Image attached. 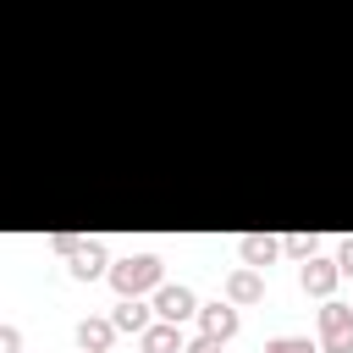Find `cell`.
Returning a JSON list of instances; mask_svg holds the SVG:
<instances>
[{"label":"cell","instance_id":"obj_1","mask_svg":"<svg viewBox=\"0 0 353 353\" xmlns=\"http://www.w3.org/2000/svg\"><path fill=\"white\" fill-rule=\"evenodd\" d=\"M110 281H116V292H121V298H138L143 287H154V281H160V259H149V254L121 259V265L110 270Z\"/></svg>","mask_w":353,"mask_h":353},{"label":"cell","instance_id":"obj_2","mask_svg":"<svg viewBox=\"0 0 353 353\" xmlns=\"http://www.w3.org/2000/svg\"><path fill=\"white\" fill-rule=\"evenodd\" d=\"M320 336H325V353H353V309L325 303L320 309Z\"/></svg>","mask_w":353,"mask_h":353},{"label":"cell","instance_id":"obj_3","mask_svg":"<svg viewBox=\"0 0 353 353\" xmlns=\"http://www.w3.org/2000/svg\"><path fill=\"white\" fill-rule=\"evenodd\" d=\"M55 248L61 254H72V276H99V265H105V248L99 243H77V237H55Z\"/></svg>","mask_w":353,"mask_h":353},{"label":"cell","instance_id":"obj_4","mask_svg":"<svg viewBox=\"0 0 353 353\" xmlns=\"http://www.w3.org/2000/svg\"><path fill=\"white\" fill-rule=\"evenodd\" d=\"M154 309H160L165 320H188V314H193V292H188V287H160Z\"/></svg>","mask_w":353,"mask_h":353},{"label":"cell","instance_id":"obj_5","mask_svg":"<svg viewBox=\"0 0 353 353\" xmlns=\"http://www.w3.org/2000/svg\"><path fill=\"white\" fill-rule=\"evenodd\" d=\"M336 276H342V265H331V259H309V265H303V287H309V292H331Z\"/></svg>","mask_w":353,"mask_h":353},{"label":"cell","instance_id":"obj_6","mask_svg":"<svg viewBox=\"0 0 353 353\" xmlns=\"http://www.w3.org/2000/svg\"><path fill=\"white\" fill-rule=\"evenodd\" d=\"M110 336H116V320H83V325H77V342H83L88 353H105Z\"/></svg>","mask_w":353,"mask_h":353},{"label":"cell","instance_id":"obj_7","mask_svg":"<svg viewBox=\"0 0 353 353\" xmlns=\"http://www.w3.org/2000/svg\"><path fill=\"white\" fill-rule=\"evenodd\" d=\"M176 347H182L176 320H165V325H149V331H143V353H176Z\"/></svg>","mask_w":353,"mask_h":353},{"label":"cell","instance_id":"obj_8","mask_svg":"<svg viewBox=\"0 0 353 353\" xmlns=\"http://www.w3.org/2000/svg\"><path fill=\"white\" fill-rule=\"evenodd\" d=\"M226 298H232V303H254V298H259V276H254V265L237 270V276L226 281Z\"/></svg>","mask_w":353,"mask_h":353},{"label":"cell","instance_id":"obj_9","mask_svg":"<svg viewBox=\"0 0 353 353\" xmlns=\"http://www.w3.org/2000/svg\"><path fill=\"white\" fill-rule=\"evenodd\" d=\"M116 331H149V309H143L138 298H121V309H116Z\"/></svg>","mask_w":353,"mask_h":353},{"label":"cell","instance_id":"obj_10","mask_svg":"<svg viewBox=\"0 0 353 353\" xmlns=\"http://www.w3.org/2000/svg\"><path fill=\"white\" fill-rule=\"evenodd\" d=\"M204 331H210V336H232V331H237V309H226V303L204 309Z\"/></svg>","mask_w":353,"mask_h":353},{"label":"cell","instance_id":"obj_11","mask_svg":"<svg viewBox=\"0 0 353 353\" xmlns=\"http://www.w3.org/2000/svg\"><path fill=\"white\" fill-rule=\"evenodd\" d=\"M270 254H276V243H270V237H243V259H248L254 270H259Z\"/></svg>","mask_w":353,"mask_h":353},{"label":"cell","instance_id":"obj_12","mask_svg":"<svg viewBox=\"0 0 353 353\" xmlns=\"http://www.w3.org/2000/svg\"><path fill=\"white\" fill-rule=\"evenodd\" d=\"M265 353H314V342H303V336H276Z\"/></svg>","mask_w":353,"mask_h":353},{"label":"cell","instance_id":"obj_13","mask_svg":"<svg viewBox=\"0 0 353 353\" xmlns=\"http://www.w3.org/2000/svg\"><path fill=\"white\" fill-rule=\"evenodd\" d=\"M221 342H226V336H210V331H204L199 342H188V353H221Z\"/></svg>","mask_w":353,"mask_h":353},{"label":"cell","instance_id":"obj_14","mask_svg":"<svg viewBox=\"0 0 353 353\" xmlns=\"http://www.w3.org/2000/svg\"><path fill=\"white\" fill-rule=\"evenodd\" d=\"M336 265H342V276H353V243H342V254H336Z\"/></svg>","mask_w":353,"mask_h":353}]
</instances>
